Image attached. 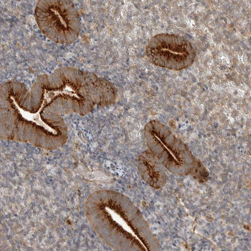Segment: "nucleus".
I'll return each instance as SVG.
<instances>
[{
  "mask_svg": "<svg viewBox=\"0 0 251 251\" xmlns=\"http://www.w3.org/2000/svg\"><path fill=\"white\" fill-rule=\"evenodd\" d=\"M85 214L94 231L116 251L160 249L147 222L123 194L109 190L93 193L86 201Z\"/></svg>",
  "mask_w": 251,
  "mask_h": 251,
  "instance_id": "nucleus-1",
  "label": "nucleus"
},
{
  "mask_svg": "<svg viewBox=\"0 0 251 251\" xmlns=\"http://www.w3.org/2000/svg\"><path fill=\"white\" fill-rule=\"evenodd\" d=\"M144 135L150 152L166 169L180 176L191 174L197 158L165 125L151 121L145 126Z\"/></svg>",
  "mask_w": 251,
  "mask_h": 251,
  "instance_id": "nucleus-2",
  "label": "nucleus"
},
{
  "mask_svg": "<svg viewBox=\"0 0 251 251\" xmlns=\"http://www.w3.org/2000/svg\"><path fill=\"white\" fill-rule=\"evenodd\" d=\"M35 13L39 29L54 43L71 44L78 38L80 20L71 1H38Z\"/></svg>",
  "mask_w": 251,
  "mask_h": 251,
  "instance_id": "nucleus-3",
  "label": "nucleus"
},
{
  "mask_svg": "<svg viewBox=\"0 0 251 251\" xmlns=\"http://www.w3.org/2000/svg\"><path fill=\"white\" fill-rule=\"evenodd\" d=\"M181 37L168 34H158L150 41L146 53L156 66L180 71L190 66L189 50Z\"/></svg>",
  "mask_w": 251,
  "mask_h": 251,
  "instance_id": "nucleus-4",
  "label": "nucleus"
},
{
  "mask_svg": "<svg viewBox=\"0 0 251 251\" xmlns=\"http://www.w3.org/2000/svg\"><path fill=\"white\" fill-rule=\"evenodd\" d=\"M163 166L149 151L142 153L138 159V169L142 179L151 186L159 189L164 186L167 176Z\"/></svg>",
  "mask_w": 251,
  "mask_h": 251,
  "instance_id": "nucleus-5",
  "label": "nucleus"
},
{
  "mask_svg": "<svg viewBox=\"0 0 251 251\" xmlns=\"http://www.w3.org/2000/svg\"><path fill=\"white\" fill-rule=\"evenodd\" d=\"M191 175L201 182H205L209 177V174L206 169L198 159H196Z\"/></svg>",
  "mask_w": 251,
  "mask_h": 251,
  "instance_id": "nucleus-6",
  "label": "nucleus"
}]
</instances>
